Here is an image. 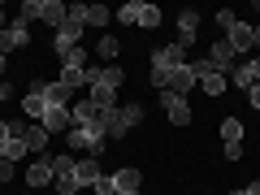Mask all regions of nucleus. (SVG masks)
I'll list each match as a JSON object with an SVG mask.
<instances>
[{
	"label": "nucleus",
	"instance_id": "obj_1",
	"mask_svg": "<svg viewBox=\"0 0 260 195\" xmlns=\"http://www.w3.org/2000/svg\"><path fill=\"white\" fill-rule=\"evenodd\" d=\"M139 121H143V104H139V100L117 104V109L104 113V139H121V135H130Z\"/></svg>",
	"mask_w": 260,
	"mask_h": 195
},
{
	"label": "nucleus",
	"instance_id": "obj_2",
	"mask_svg": "<svg viewBox=\"0 0 260 195\" xmlns=\"http://www.w3.org/2000/svg\"><path fill=\"white\" fill-rule=\"evenodd\" d=\"M178 65H186V52L178 44L152 48V74H148V83L152 87H165V74H169V70H178Z\"/></svg>",
	"mask_w": 260,
	"mask_h": 195
},
{
	"label": "nucleus",
	"instance_id": "obj_3",
	"mask_svg": "<svg viewBox=\"0 0 260 195\" xmlns=\"http://www.w3.org/2000/svg\"><path fill=\"white\" fill-rule=\"evenodd\" d=\"M217 22H221V30H225V44H230L234 52H247V48H256V26L239 22L230 9H225V13H217Z\"/></svg>",
	"mask_w": 260,
	"mask_h": 195
},
{
	"label": "nucleus",
	"instance_id": "obj_4",
	"mask_svg": "<svg viewBox=\"0 0 260 195\" xmlns=\"http://www.w3.org/2000/svg\"><path fill=\"white\" fill-rule=\"evenodd\" d=\"M117 18L126 22V26H143V30H156L160 26V9L148 5V0H126V5L117 9Z\"/></svg>",
	"mask_w": 260,
	"mask_h": 195
},
{
	"label": "nucleus",
	"instance_id": "obj_5",
	"mask_svg": "<svg viewBox=\"0 0 260 195\" xmlns=\"http://www.w3.org/2000/svg\"><path fill=\"white\" fill-rule=\"evenodd\" d=\"M74 169H78V156H70V152L52 156V186H56V195L78 191V186H74Z\"/></svg>",
	"mask_w": 260,
	"mask_h": 195
},
{
	"label": "nucleus",
	"instance_id": "obj_6",
	"mask_svg": "<svg viewBox=\"0 0 260 195\" xmlns=\"http://www.w3.org/2000/svg\"><path fill=\"white\" fill-rule=\"evenodd\" d=\"M65 143H70V152H87V156H100L104 152V130H70L65 135Z\"/></svg>",
	"mask_w": 260,
	"mask_h": 195
},
{
	"label": "nucleus",
	"instance_id": "obj_7",
	"mask_svg": "<svg viewBox=\"0 0 260 195\" xmlns=\"http://www.w3.org/2000/svg\"><path fill=\"white\" fill-rule=\"evenodd\" d=\"M191 70H195V78H200V87H204V95H221L225 87V74H217L213 65H208V56H200V61H191Z\"/></svg>",
	"mask_w": 260,
	"mask_h": 195
},
{
	"label": "nucleus",
	"instance_id": "obj_8",
	"mask_svg": "<svg viewBox=\"0 0 260 195\" xmlns=\"http://www.w3.org/2000/svg\"><path fill=\"white\" fill-rule=\"evenodd\" d=\"M70 117H74L78 130H104V113L95 109L91 100H74L70 104Z\"/></svg>",
	"mask_w": 260,
	"mask_h": 195
},
{
	"label": "nucleus",
	"instance_id": "obj_9",
	"mask_svg": "<svg viewBox=\"0 0 260 195\" xmlns=\"http://www.w3.org/2000/svg\"><path fill=\"white\" fill-rule=\"evenodd\" d=\"M39 126H44L48 135H70V130H74V117H70L65 104H48V113L39 117Z\"/></svg>",
	"mask_w": 260,
	"mask_h": 195
},
{
	"label": "nucleus",
	"instance_id": "obj_10",
	"mask_svg": "<svg viewBox=\"0 0 260 195\" xmlns=\"http://www.w3.org/2000/svg\"><path fill=\"white\" fill-rule=\"evenodd\" d=\"M191 87H200V78H195V70H191V61L186 65H178V70H169L165 74V87L160 91H174V95H186Z\"/></svg>",
	"mask_w": 260,
	"mask_h": 195
},
{
	"label": "nucleus",
	"instance_id": "obj_11",
	"mask_svg": "<svg viewBox=\"0 0 260 195\" xmlns=\"http://www.w3.org/2000/svg\"><path fill=\"white\" fill-rule=\"evenodd\" d=\"M87 83H91V87H109V91H117V87L126 83V70H121V65H100V70H91V65H87Z\"/></svg>",
	"mask_w": 260,
	"mask_h": 195
},
{
	"label": "nucleus",
	"instance_id": "obj_12",
	"mask_svg": "<svg viewBox=\"0 0 260 195\" xmlns=\"http://www.w3.org/2000/svg\"><path fill=\"white\" fill-rule=\"evenodd\" d=\"M160 109H165V117L174 121V126H186V121H191V104H186V95L160 91Z\"/></svg>",
	"mask_w": 260,
	"mask_h": 195
},
{
	"label": "nucleus",
	"instance_id": "obj_13",
	"mask_svg": "<svg viewBox=\"0 0 260 195\" xmlns=\"http://www.w3.org/2000/svg\"><path fill=\"white\" fill-rule=\"evenodd\" d=\"M195 30H200V13L182 9V13H178V39H174L182 52H186V48H195Z\"/></svg>",
	"mask_w": 260,
	"mask_h": 195
},
{
	"label": "nucleus",
	"instance_id": "obj_14",
	"mask_svg": "<svg viewBox=\"0 0 260 195\" xmlns=\"http://www.w3.org/2000/svg\"><path fill=\"white\" fill-rule=\"evenodd\" d=\"M48 83H30L26 87V95H22V113H26V117H44L48 113Z\"/></svg>",
	"mask_w": 260,
	"mask_h": 195
},
{
	"label": "nucleus",
	"instance_id": "obj_15",
	"mask_svg": "<svg viewBox=\"0 0 260 195\" xmlns=\"http://www.w3.org/2000/svg\"><path fill=\"white\" fill-rule=\"evenodd\" d=\"M234 56H239V52H234V48L225 44V39H221V44H213V48H208V65H213L217 74H225V78L234 74Z\"/></svg>",
	"mask_w": 260,
	"mask_h": 195
},
{
	"label": "nucleus",
	"instance_id": "obj_16",
	"mask_svg": "<svg viewBox=\"0 0 260 195\" xmlns=\"http://www.w3.org/2000/svg\"><path fill=\"white\" fill-rule=\"evenodd\" d=\"M225 83H234V87H256L260 83V56H251V61H243V65H234V74L225 78Z\"/></svg>",
	"mask_w": 260,
	"mask_h": 195
},
{
	"label": "nucleus",
	"instance_id": "obj_17",
	"mask_svg": "<svg viewBox=\"0 0 260 195\" xmlns=\"http://www.w3.org/2000/svg\"><path fill=\"white\" fill-rule=\"evenodd\" d=\"M100 160H95V156H83V160H78V169H74V186H78V191H83V186H95V182H100Z\"/></svg>",
	"mask_w": 260,
	"mask_h": 195
},
{
	"label": "nucleus",
	"instance_id": "obj_18",
	"mask_svg": "<svg viewBox=\"0 0 260 195\" xmlns=\"http://www.w3.org/2000/svg\"><path fill=\"white\" fill-rule=\"evenodd\" d=\"M83 22H78V18H70V13H65V22H61V26H56V48H74L78 44V39H83Z\"/></svg>",
	"mask_w": 260,
	"mask_h": 195
},
{
	"label": "nucleus",
	"instance_id": "obj_19",
	"mask_svg": "<svg viewBox=\"0 0 260 195\" xmlns=\"http://www.w3.org/2000/svg\"><path fill=\"white\" fill-rule=\"evenodd\" d=\"M109 178H113V186H117L121 195H130V191H139V186H143V174L135 165H121L117 174H109Z\"/></svg>",
	"mask_w": 260,
	"mask_h": 195
},
{
	"label": "nucleus",
	"instance_id": "obj_20",
	"mask_svg": "<svg viewBox=\"0 0 260 195\" xmlns=\"http://www.w3.org/2000/svg\"><path fill=\"white\" fill-rule=\"evenodd\" d=\"M48 182H52V156L44 152V156L26 169V186H48Z\"/></svg>",
	"mask_w": 260,
	"mask_h": 195
},
{
	"label": "nucleus",
	"instance_id": "obj_21",
	"mask_svg": "<svg viewBox=\"0 0 260 195\" xmlns=\"http://www.w3.org/2000/svg\"><path fill=\"white\" fill-rule=\"evenodd\" d=\"M56 56H61V70H87V48H83V44L56 48Z\"/></svg>",
	"mask_w": 260,
	"mask_h": 195
},
{
	"label": "nucleus",
	"instance_id": "obj_22",
	"mask_svg": "<svg viewBox=\"0 0 260 195\" xmlns=\"http://www.w3.org/2000/svg\"><path fill=\"white\" fill-rule=\"evenodd\" d=\"M221 143H225V152L243 148V121H239V117H225V121H221Z\"/></svg>",
	"mask_w": 260,
	"mask_h": 195
},
{
	"label": "nucleus",
	"instance_id": "obj_23",
	"mask_svg": "<svg viewBox=\"0 0 260 195\" xmlns=\"http://www.w3.org/2000/svg\"><path fill=\"white\" fill-rule=\"evenodd\" d=\"M65 13H70V5H61V0H44V13H39V22H48V26H61L65 22Z\"/></svg>",
	"mask_w": 260,
	"mask_h": 195
},
{
	"label": "nucleus",
	"instance_id": "obj_24",
	"mask_svg": "<svg viewBox=\"0 0 260 195\" xmlns=\"http://www.w3.org/2000/svg\"><path fill=\"white\" fill-rule=\"evenodd\" d=\"M22 139H26V152H44L48 148V130L39 126V121H26V135H22Z\"/></svg>",
	"mask_w": 260,
	"mask_h": 195
},
{
	"label": "nucleus",
	"instance_id": "obj_25",
	"mask_svg": "<svg viewBox=\"0 0 260 195\" xmlns=\"http://www.w3.org/2000/svg\"><path fill=\"white\" fill-rule=\"evenodd\" d=\"M87 100L95 104L100 113H109V109H117V91H109V87H91V95Z\"/></svg>",
	"mask_w": 260,
	"mask_h": 195
},
{
	"label": "nucleus",
	"instance_id": "obj_26",
	"mask_svg": "<svg viewBox=\"0 0 260 195\" xmlns=\"http://www.w3.org/2000/svg\"><path fill=\"white\" fill-rule=\"evenodd\" d=\"M109 18H113V9H104V5H87V18H83V26H109Z\"/></svg>",
	"mask_w": 260,
	"mask_h": 195
},
{
	"label": "nucleus",
	"instance_id": "obj_27",
	"mask_svg": "<svg viewBox=\"0 0 260 195\" xmlns=\"http://www.w3.org/2000/svg\"><path fill=\"white\" fill-rule=\"evenodd\" d=\"M95 52H100V56H104V61H109V65H117V52H121V44H117V39H113V35H104L100 44H95Z\"/></svg>",
	"mask_w": 260,
	"mask_h": 195
},
{
	"label": "nucleus",
	"instance_id": "obj_28",
	"mask_svg": "<svg viewBox=\"0 0 260 195\" xmlns=\"http://www.w3.org/2000/svg\"><path fill=\"white\" fill-rule=\"evenodd\" d=\"M87 83V70H61V87L65 91H78Z\"/></svg>",
	"mask_w": 260,
	"mask_h": 195
},
{
	"label": "nucleus",
	"instance_id": "obj_29",
	"mask_svg": "<svg viewBox=\"0 0 260 195\" xmlns=\"http://www.w3.org/2000/svg\"><path fill=\"white\" fill-rule=\"evenodd\" d=\"M48 104H65V109H70V100H74V91H65V87L61 83H48Z\"/></svg>",
	"mask_w": 260,
	"mask_h": 195
},
{
	"label": "nucleus",
	"instance_id": "obj_30",
	"mask_svg": "<svg viewBox=\"0 0 260 195\" xmlns=\"http://www.w3.org/2000/svg\"><path fill=\"white\" fill-rule=\"evenodd\" d=\"M0 152H5V160H13V165H18V160H26V139H9Z\"/></svg>",
	"mask_w": 260,
	"mask_h": 195
},
{
	"label": "nucleus",
	"instance_id": "obj_31",
	"mask_svg": "<svg viewBox=\"0 0 260 195\" xmlns=\"http://www.w3.org/2000/svg\"><path fill=\"white\" fill-rule=\"evenodd\" d=\"M44 13V0H22V22H35Z\"/></svg>",
	"mask_w": 260,
	"mask_h": 195
},
{
	"label": "nucleus",
	"instance_id": "obj_32",
	"mask_svg": "<svg viewBox=\"0 0 260 195\" xmlns=\"http://www.w3.org/2000/svg\"><path fill=\"white\" fill-rule=\"evenodd\" d=\"M13 174H18V165L13 160H0V182H13Z\"/></svg>",
	"mask_w": 260,
	"mask_h": 195
},
{
	"label": "nucleus",
	"instance_id": "obj_33",
	"mask_svg": "<svg viewBox=\"0 0 260 195\" xmlns=\"http://www.w3.org/2000/svg\"><path fill=\"white\" fill-rule=\"evenodd\" d=\"M247 100H251V109L260 113V83H256V87H251V91H247Z\"/></svg>",
	"mask_w": 260,
	"mask_h": 195
},
{
	"label": "nucleus",
	"instance_id": "obj_34",
	"mask_svg": "<svg viewBox=\"0 0 260 195\" xmlns=\"http://www.w3.org/2000/svg\"><path fill=\"white\" fill-rule=\"evenodd\" d=\"M5 143H9V121L0 117V148H5Z\"/></svg>",
	"mask_w": 260,
	"mask_h": 195
},
{
	"label": "nucleus",
	"instance_id": "obj_35",
	"mask_svg": "<svg viewBox=\"0 0 260 195\" xmlns=\"http://www.w3.org/2000/svg\"><path fill=\"white\" fill-rule=\"evenodd\" d=\"M5 100H13V87L9 83H0V104H5Z\"/></svg>",
	"mask_w": 260,
	"mask_h": 195
},
{
	"label": "nucleus",
	"instance_id": "obj_36",
	"mask_svg": "<svg viewBox=\"0 0 260 195\" xmlns=\"http://www.w3.org/2000/svg\"><path fill=\"white\" fill-rule=\"evenodd\" d=\"M247 195H260V178H256V182H251V186H247Z\"/></svg>",
	"mask_w": 260,
	"mask_h": 195
},
{
	"label": "nucleus",
	"instance_id": "obj_37",
	"mask_svg": "<svg viewBox=\"0 0 260 195\" xmlns=\"http://www.w3.org/2000/svg\"><path fill=\"white\" fill-rule=\"evenodd\" d=\"M5 26H9V18H5V5H0V30H5Z\"/></svg>",
	"mask_w": 260,
	"mask_h": 195
},
{
	"label": "nucleus",
	"instance_id": "obj_38",
	"mask_svg": "<svg viewBox=\"0 0 260 195\" xmlns=\"http://www.w3.org/2000/svg\"><path fill=\"white\" fill-rule=\"evenodd\" d=\"M230 195H247V186H239V191H230Z\"/></svg>",
	"mask_w": 260,
	"mask_h": 195
},
{
	"label": "nucleus",
	"instance_id": "obj_39",
	"mask_svg": "<svg viewBox=\"0 0 260 195\" xmlns=\"http://www.w3.org/2000/svg\"><path fill=\"white\" fill-rule=\"evenodd\" d=\"M0 78H5V56H0Z\"/></svg>",
	"mask_w": 260,
	"mask_h": 195
},
{
	"label": "nucleus",
	"instance_id": "obj_40",
	"mask_svg": "<svg viewBox=\"0 0 260 195\" xmlns=\"http://www.w3.org/2000/svg\"><path fill=\"white\" fill-rule=\"evenodd\" d=\"M256 48H260V26H256Z\"/></svg>",
	"mask_w": 260,
	"mask_h": 195
},
{
	"label": "nucleus",
	"instance_id": "obj_41",
	"mask_svg": "<svg viewBox=\"0 0 260 195\" xmlns=\"http://www.w3.org/2000/svg\"><path fill=\"white\" fill-rule=\"evenodd\" d=\"M130 195H143V191H130Z\"/></svg>",
	"mask_w": 260,
	"mask_h": 195
},
{
	"label": "nucleus",
	"instance_id": "obj_42",
	"mask_svg": "<svg viewBox=\"0 0 260 195\" xmlns=\"http://www.w3.org/2000/svg\"><path fill=\"white\" fill-rule=\"evenodd\" d=\"M70 195H83V191H70Z\"/></svg>",
	"mask_w": 260,
	"mask_h": 195
},
{
	"label": "nucleus",
	"instance_id": "obj_43",
	"mask_svg": "<svg viewBox=\"0 0 260 195\" xmlns=\"http://www.w3.org/2000/svg\"><path fill=\"white\" fill-rule=\"evenodd\" d=\"M109 195H121V191H109Z\"/></svg>",
	"mask_w": 260,
	"mask_h": 195
},
{
	"label": "nucleus",
	"instance_id": "obj_44",
	"mask_svg": "<svg viewBox=\"0 0 260 195\" xmlns=\"http://www.w3.org/2000/svg\"><path fill=\"white\" fill-rule=\"evenodd\" d=\"M0 109H5V104H0Z\"/></svg>",
	"mask_w": 260,
	"mask_h": 195
},
{
	"label": "nucleus",
	"instance_id": "obj_45",
	"mask_svg": "<svg viewBox=\"0 0 260 195\" xmlns=\"http://www.w3.org/2000/svg\"><path fill=\"white\" fill-rule=\"evenodd\" d=\"M52 195H56V191H52Z\"/></svg>",
	"mask_w": 260,
	"mask_h": 195
}]
</instances>
